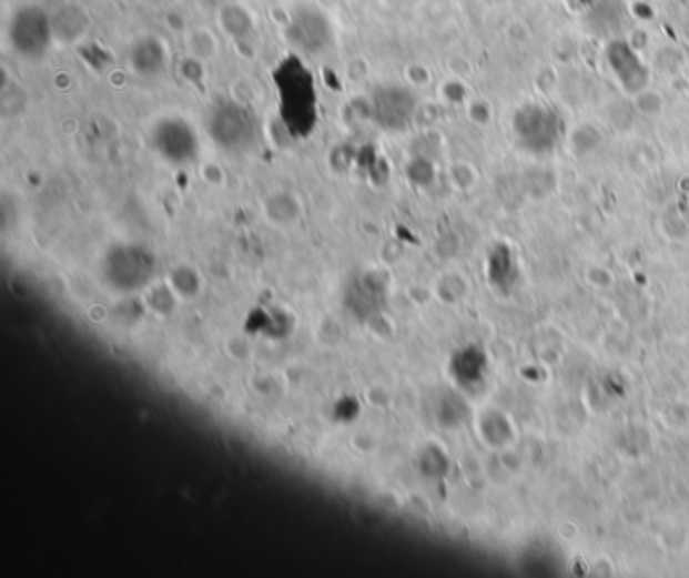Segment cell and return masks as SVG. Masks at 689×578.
I'll return each instance as SVG.
<instances>
[{
  "mask_svg": "<svg viewBox=\"0 0 689 578\" xmlns=\"http://www.w3.org/2000/svg\"><path fill=\"white\" fill-rule=\"evenodd\" d=\"M7 39L12 53L27 63H39L55 45L51 12L41 4H21L9 19Z\"/></svg>",
  "mask_w": 689,
  "mask_h": 578,
  "instance_id": "1",
  "label": "cell"
},
{
  "mask_svg": "<svg viewBox=\"0 0 689 578\" xmlns=\"http://www.w3.org/2000/svg\"><path fill=\"white\" fill-rule=\"evenodd\" d=\"M209 134L225 150H247L257 138V118L245 103L221 100L209 108Z\"/></svg>",
  "mask_w": 689,
  "mask_h": 578,
  "instance_id": "2",
  "label": "cell"
},
{
  "mask_svg": "<svg viewBox=\"0 0 689 578\" xmlns=\"http://www.w3.org/2000/svg\"><path fill=\"white\" fill-rule=\"evenodd\" d=\"M285 39L300 53L316 58L326 53V49L332 45V24L328 17L316 7L302 4L290 14Z\"/></svg>",
  "mask_w": 689,
  "mask_h": 578,
  "instance_id": "3",
  "label": "cell"
},
{
  "mask_svg": "<svg viewBox=\"0 0 689 578\" xmlns=\"http://www.w3.org/2000/svg\"><path fill=\"white\" fill-rule=\"evenodd\" d=\"M514 130L521 146L530 152L544 154L558 144L560 134H563V122H560V115L553 112L550 108L530 103L516 114Z\"/></svg>",
  "mask_w": 689,
  "mask_h": 578,
  "instance_id": "4",
  "label": "cell"
},
{
  "mask_svg": "<svg viewBox=\"0 0 689 578\" xmlns=\"http://www.w3.org/2000/svg\"><path fill=\"white\" fill-rule=\"evenodd\" d=\"M417 114V95L407 85L383 83L371 95V115L385 130H405Z\"/></svg>",
  "mask_w": 689,
  "mask_h": 578,
  "instance_id": "5",
  "label": "cell"
},
{
  "mask_svg": "<svg viewBox=\"0 0 689 578\" xmlns=\"http://www.w3.org/2000/svg\"><path fill=\"white\" fill-rule=\"evenodd\" d=\"M152 146L172 164H186L199 154V136L181 115H164L152 128Z\"/></svg>",
  "mask_w": 689,
  "mask_h": 578,
  "instance_id": "6",
  "label": "cell"
},
{
  "mask_svg": "<svg viewBox=\"0 0 689 578\" xmlns=\"http://www.w3.org/2000/svg\"><path fill=\"white\" fill-rule=\"evenodd\" d=\"M125 59L140 80H159L170 68L169 43L156 33L138 34L128 47Z\"/></svg>",
  "mask_w": 689,
  "mask_h": 578,
  "instance_id": "7",
  "label": "cell"
},
{
  "mask_svg": "<svg viewBox=\"0 0 689 578\" xmlns=\"http://www.w3.org/2000/svg\"><path fill=\"white\" fill-rule=\"evenodd\" d=\"M51 24L55 34V45H78L90 33L91 12L78 0L59 2L51 11Z\"/></svg>",
  "mask_w": 689,
  "mask_h": 578,
  "instance_id": "8",
  "label": "cell"
},
{
  "mask_svg": "<svg viewBox=\"0 0 689 578\" xmlns=\"http://www.w3.org/2000/svg\"><path fill=\"white\" fill-rule=\"evenodd\" d=\"M607 58L612 71L621 81L622 88L627 91H639L647 83V69L644 61L637 55L634 47L625 41H612L607 49Z\"/></svg>",
  "mask_w": 689,
  "mask_h": 578,
  "instance_id": "9",
  "label": "cell"
},
{
  "mask_svg": "<svg viewBox=\"0 0 689 578\" xmlns=\"http://www.w3.org/2000/svg\"><path fill=\"white\" fill-rule=\"evenodd\" d=\"M219 24L226 37H231L235 43L243 45L251 34L255 33V19L253 14L237 2L225 4L219 11Z\"/></svg>",
  "mask_w": 689,
  "mask_h": 578,
  "instance_id": "10",
  "label": "cell"
},
{
  "mask_svg": "<svg viewBox=\"0 0 689 578\" xmlns=\"http://www.w3.org/2000/svg\"><path fill=\"white\" fill-rule=\"evenodd\" d=\"M184 41H186L189 55L203 61V63L213 61L221 51V41H219L215 31L211 27H204V24L189 29Z\"/></svg>",
  "mask_w": 689,
  "mask_h": 578,
  "instance_id": "11",
  "label": "cell"
},
{
  "mask_svg": "<svg viewBox=\"0 0 689 578\" xmlns=\"http://www.w3.org/2000/svg\"><path fill=\"white\" fill-rule=\"evenodd\" d=\"M407 78L411 83H415V85H423V83H427V81H429V73H427L425 69L418 73V71H415V65H411V68L407 69Z\"/></svg>",
  "mask_w": 689,
  "mask_h": 578,
  "instance_id": "12",
  "label": "cell"
},
{
  "mask_svg": "<svg viewBox=\"0 0 689 578\" xmlns=\"http://www.w3.org/2000/svg\"><path fill=\"white\" fill-rule=\"evenodd\" d=\"M120 2H124V4H138L140 0H120Z\"/></svg>",
  "mask_w": 689,
  "mask_h": 578,
  "instance_id": "13",
  "label": "cell"
},
{
  "mask_svg": "<svg viewBox=\"0 0 689 578\" xmlns=\"http://www.w3.org/2000/svg\"><path fill=\"white\" fill-rule=\"evenodd\" d=\"M393 2H401V0H393Z\"/></svg>",
  "mask_w": 689,
  "mask_h": 578,
  "instance_id": "14",
  "label": "cell"
}]
</instances>
